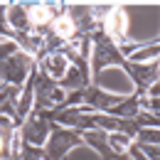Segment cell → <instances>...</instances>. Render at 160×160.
I'll return each instance as SVG.
<instances>
[{
	"label": "cell",
	"mask_w": 160,
	"mask_h": 160,
	"mask_svg": "<svg viewBox=\"0 0 160 160\" xmlns=\"http://www.w3.org/2000/svg\"><path fill=\"white\" fill-rule=\"evenodd\" d=\"M27 69H30V57H25V54H12V57H8V62L2 64V74L12 81V84H18V81L25 79Z\"/></svg>",
	"instance_id": "6da1fadb"
},
{
	"label": "cell",
	"mask_w": 160,
	"mask_h": 160,
	"mask_svg": "<svg viewBox=\"0 0 160 160\" xmlns=\"http://www.w3.org/2000/svg\"><path fill=\"white\" fill-rule=\"evenodd\" d=\"M44 72L52 77V79H64V74L69 72V59L64 57V54H57V52H52V54H47L44 57Z\"/></svg>",
	"instance_id": "7a4b0ae2"
},
{
	"label": "cell",
	"mask_w": 160,
	"mask_h": 160,
	"mask_svg": "<svg viewBox=\"0 0 160 160\" xmlns=\"http://www.w3.org/2000/svg\"><path fill=\"white\" fill-rule=\"evenodd\" d=\"M106 32H108L111 40H123V35H126V15H123V10H108Z\"/></svg>",
	"instance_id": "3957f363"
},
{
	"label": "cell",
	"mask_w": 160,
	"mask_h": 160,
	"mask_svg": "<svg viewBox=\"0 0 160 160\" xmlns=\"http://www.w3.org/2000/svg\"><path fill=\"white\" fill-rule=\"evenodd\" d=\"M22 138L27 140V143H32V145H42V143H47V138H49L47 121H32V123H27Z\"/></svg>",
	"instance_id": "277c9868"
},
{
	"label": "cell",
	"mask_w": 160,
	"mask_h": 160,
	"mask_svg": "<svg viewBox=\"0 0 160 160\" xmlns=\"http://www.w3.org/2000/svg\"><path fill=\"white\" fill-rule=\"evenodd\" d=\"M74 143H79V138H77L74 133H67V131L54 133V136H52V145H49V155L57 158V155H62L67 148H72Z\"/></svg>",
	"instance_id": "5b68a950"
},
{
	"label": "cell",
	"mask_w": 160,
	"mask_h": 160,
	"mask_svg": "<svg viewBox=\"0 0 160 160\" xmlns=\"http://www.w3.org/2000/svg\"><path fill=\"white\" fill-rule=\"evenodd\" d=\"M8 25L10 27H15L18 32H27L30 30V20H27V10L25 8H20V5H12V8H8Z\"/></svg>",
	"instance_id": "8992f818"
},
{
	"label": "cell",
	"mask_w": 160,
	"mask_h": 160,
	"mask_svg": "<svg viewBox=\"0 0 160 160\" xmlns=\"http://www.w3.org/2000/svg\"><path fill=\"white\" fill-rule=\"evenodd\" d=\"M49 18H52V8H49L47 2H37V5L27 8V20H30V25H35V27L47 25Z\"/></svg>",
	"instance_id": "52a82bcc"
},
{
	"label": "cell",
	"mask_w": 160,
	"mask_h": 160,
	"mask_svg": "<svg viewBox=\"0 0 160 160\" xmlns=\"http://www.w3.org/2000/svg\"><path fill=\"white\" fill-rule=\"evenodd\" d=\"M106 140H108V145H111L113 153H126L131 148V136L128 133H121V131H111L106 136Z\"/></svg>",
	"instance_id": "ba28073f"
},
{
	"label": "cell",
	"mask_w": 160,
	"mask_h": 160,
	"mask_svg": "<svg viewBox=\"0 0 160 160\" xmlns=\"http://www.w3.org/2000/svg\"><path fill=\"white\" fill-rule=\"evenodd\" d=\"M74 32H77V25L72 18H67V15H62L54 20V35L57 37H64V40H72L74 37Z\"/></svg>",
	"instance_id": "9c48e42d"
},
{
	"label": "cell",
	"mask_w": 160,
	"mask_h": 160,
	"mask_svg": "<svg viewBox=\"0 0 160 160\" xmlns=\"http://www.w3.org/2000/svg\"><path fill=\"white\" fill-rule=\"evenodd\" d=\"M18 40H12V37H5V35H0V59H5V57H12V54H18Z\"/></svg>",
	"instance_id": "30bf717a"
},
{
	"label": "cell",
	"mask_w": 160,
	"mask_h": 160,
	"mask_svg": "<svg viewBox=\"0 0 160 160\" xmlns=\"http://www.w3.org/2000/svg\"><path fill=\"white\" fill-rule=\"evenodd\" d=\"M32 94H35V86H27V89H25V94L20 96V103H15L20 116H27V113H30V106H32Z\"/></svg>",
	"instance_id": "8fae6325"
},
{
	"label": "cell",
	"mask_w": 160,
	"mask_h": 160,
	"mask_svg": "<svg viewBox=\"0 0 160 160\" xmlns=\"http://www.w3.org/2000/svg\"><path fill=\"white\" fill-rule=\"evenodd\" d=\"M138 140H148V143H158V128H148V131H140Z\"/></svg>",
	"instance_id": "7c38bea8"
}]
</instances>
